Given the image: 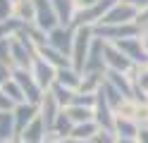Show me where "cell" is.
<instances>
[{
  "label": "cell",
  "mask_w": 148,
  "mask_h": 143,
  "mask_svg": "<svg viewBox=\"0 0 148 143\" xmlns=\"http://www.w3.org/2000/svg\"><path fill=\"white\" fill-rule=\"evenodd\" d=\"M10 55H12V67L31 69L34 60L38 57V48H36L31 43V38L22 31V34H17L14 38H10Z\"/></svg>",
  "instance_id": "6da1fadb"
},
{
  "label": "cell",
  "mask_w": 148,
  "mask_h": 143,
  "mask_svg": "<svg viewBox=\"0 0 148 143\" xmlns=\"http://www.w3.org/2000/svg\"><path fill=\"white\" fill-rule=\"evenodd\" d=\"M93 38H96L93 26H77L74 29V43H72V53H69L74 69H79V72L84 69V62L88 57L91 45H93Z\"/></svg>",
  "instance_id": "7a4b0ae2"
},
{
  "label": "cell",
  "mask_w": 148,
  "mask_h": 143,
  "mask_svg": "<svg viewBox=\"0 0 148 143\" xmlns=\"http://www.w3.org/2000/svg\"><path fill=\"white\" fill-rule=\"evenodd\" d=\"M117 3V0H98L96 5H91L86 10H77V14H74L72 19V26H98L100 22H103V17L108 14V10L112 7Z\"/></svg>",
  "instance_id": "3957f363"
},
{
  "label": "cell",
  "mask_w": 148,
  "mask_h": 143,
  "mask_svg": "<svg viewBox=\"0 0 148 143\" xmlns=\"http://www.w3.org/2000/svg\"><path fill=\"white\" fill-rule=\"evenodd\" d=\"M93 31H96L98 38H103L105 43H117V41H122V38L138 36L141 26L136 22H129V24H98V26H93Z\"/></svg>",
  "instance_id": "277c9868"
},
{
  "label": "cell",
  "mask_w": 148,
  "mask_h": 143,
  "mask_svg": "<svg viewBox=\"0 0 148 143\" xmlns=\"http://www.w3.org/2000/svg\"><path fill=\"white\" fill-rule=\"evenodd\" d=\"M12 79L19 83V88L24 91L26 103H36V105L41 103V98H43V93H45V91L38 86V81L34 79L31 69H24V67H12Z\"/></svg>",
  "instance_id": "5b68a950"
},
{
  "label": "cell",
  "mask_w": 148,
  "mask_h": 143,
  "mask_svg": "<svg viewBox=\"0 0 148 143\" xmlns=\"http://www.w3.org/2000/svg\"><path fill=\"white\" fill-rule=\"evenodd\" d=\"M138 17V10L127 3V0H117V3L108 10V14L103 17L100 24H129V22H136Z\"/></svg>",
  "instance_id": "8992f818"
},
{
  "label": "cell",
  "mask_w": 148,
  "mask_h": 143,
  "mask_svg": "<svg viewBox=\"0 0 148 143\" xmlns=\"http://www.w3.org/2000/svg\"><path fill=\"white\" fill-rule=\"evenodd\" d=\"M72 43H74V26L72 24H58L55 29L48 31V45L58 48L60 53L69 55L72 53Z\"/></svg>",
  "instance_id": "52a82bcc"
},
{
  "label": "cell",
  "mask_w": 148,
  "mask_h": 143,
  "mask_svg": "<svg viewBox=\"0 0 148 143\" xmlns=\"http://www.w3.org/2000/svg\"><path fill=\"white\" fill-rule=\"evenodd\" d=\"M34 5H36V19H34V26H38L41 31L48 34L50 29H55V26L60 24L50 0H34Z\"/></svg>",
  "instance_id": "ba28073f"
},
{
  "label": "cell",
  "mask_w": 148,
  "mask_h": 143,
  "mask_svg": "<svg viewBox=\"0 0 148 143\" xmlns=\"http://www.w3.org/2000/svg\"><path fill=\"white\" fill-rule=\"evenodd\" d=\"M81 72H86V74L108 72V67H105V41L103 38H98V36L93 38V45H91V50H88V57H86Z\"/></svg>",
  "instance_id": "9c48e42d"
},
{
  "label": "cell",
  "mask_w": 148,
  "mask_h": 143,
  "mask_svg": "<svg viewBox=\"0 0 148 143\" xmlns=\"http://www.w3.org/2000/svg\"><path fill=\"white\" fill-rule=\"evenodd\" d=\"M31 74H34V79L38 81V86L43 91H50V86L55 83V79H58V69H55L50 62H45L41 55L36 57L34 64H31Z\"/></svg>",
  "instance_id": "30bf717a"
},
{
  "label": "cell",
  "mask_w": 148,
  "mask_h": 143,
  "mask_svg": "<svg viewBox=\"0 0 148 143\" xmlns=\"http://www.w3.org/2000/svg\"><path fill=\"white\" fill-rule=\"evenodd\" d=\"M93 122L98 124L100 129H112L115 127V110L112 105L105 100L103 93H96V105H93Z\"/></svg>",
  "instance_id": "8fae6325"
},
{
  "label": "cell",
  "mask_w": 148,
  "mask_h": 143,
  "mask_svg": "<svg viewBox=\"0 0 148 143\" xmlns=\"http://www.w3.org/2000/svg\"><path fill=\"white\" fill-rule=\"evenodd\" d=\"M105 67H108V69H115V72L129 74L134 69V62L129 60L115 43H105Z\"/></svg>",
  "instance_id": "7c38bea8"
},
{
  "label": "cell",
  "mask_w": 148,
  "mask_h": 143,
  "mask_svg": "<svg viewBox=\"0 0 148 143\" xmlns=\"http://www.w3.org/2000/svg\"><path fill=\"white\" fill-rule=\"evenodd\" d=\"M115 45H117L134 64H146V62H148V53L143 50L141 41H138V36H134V38H122V41H117Z\"/></svg>",
  "instance_id": "4fadbf2b"
},
{
  "label": "cell",
  "mask_w": 148,
  "mask_h": 143,
  "mask_svg": "<svg viewBox=\"0 0 148 143\" xmlns=\"http://www.w3.org/2000/svg\"><path fill=\"white\" fill-rule=\"evenodd\" d=\"M12 117H14L17 133H22L36 117H38V105H36V103H19V105H14Z\"/></svg>",
  "instance_id": "5bb4252c"
},
{
  "label": "cell",
  "mask_w": 148,
  "mask_h": 143,
  "mask_svg": "<svg viewBox=\"0 0 148 143\" xmlns=\"http://www.w3.org/2000/svg\"><path fill=\"white\" fill-rule=\"evenodd\" d=\"M62 112V107L58 105V100L53 98V93L50 91H45L43 93V98L38 103V117L45 122V127H48V133H50V127L55 124V119H58V114Z\"/></svg>",
  "instance_id": "9a60e30c"
},
{
  "label": "cell",
  "mask_w": 148,
  "mask_h": 143,
  "mask_svg": "<svg viewBox=\"0 0 148 143\" xmlns=\"http://www.w3.org/2000/svg\"><path fill=\"white\" fill-rule=\"evenodd\" d=\"M134 83V98L136 100H146L148 95V62L146 64H134V69L129 72Z\"/></svg>",
  "instance_id": "2e32d148"
},
{
  "label": "cell",
  "mask_w": 148,
  "mask_h": 143,
  "mask_svg": "<svg viewBox=\"0 0 148 143\" xmlns=\"http://www.w3.org/2000/svg\"><path fill=\"white\" fill-rule=\"evenodd\" d=\"M19 136H22L24 143H45L48 141V127H45V122L41 117H36Z\"/></svg>",
  "instance_id": "e0dca14e"
},
{
  "label": "cell",
  "mask_w": 148,
  "mask_h": 143,
  "mask_svg": "<svg viewBox=\"0 0 148 143\" xmlns=\"http://www.w3.org/2000/svg\"><path fill=\"white\" fill-rule=\"evenodd\" d=\"M105 81H110L117 91H122L127 98H134V83H132V76H129V74L108 69V72H105Z\"/></svg>",
  "instance_id": "ac0fdd59"
},
{
  "label": "cell",
  "mask_w": 148,
  "mask_h": 143,
  "mask_svg": "<svg viewBox=\"0 0 148 143\" xmlns=\"http://www.w3.org/2000/svg\"><path fill=\"white\" fill-rule=\"evenodd\" d=\"M38 55L43 57L45 62H50L55 69H62V67H69L72 64V60H69V55H64V53H60L58 48H53V45H41L38 48Z\"/></svg>",
  "instance_id": "d6986e66"
},
{
  "label": "cell",
  "mask_w": 148,
  "mask_h": 143,
  "mask_svg": "<svg viewBox=\"0 0 148 143\" xmlns=\"http://www.w3.org/2000/svg\"><path fill=\"white\" fill-rule=\"evenodd\" d=\"M105 81V72H93V74H86L81 72V83H79V93H88V95H96L100 91V86Z\"/></svg>",
  "instance_id": "ffe728a7"
},
{
  "label": "cell",
  "mask_w": 148,
  "mask_h": 143,
  "mask_svg": "<svg viewBox=\"0 0 148 143\" xmlns=\"http://www.w3.org/2000/svg\"><path fill=\"white\" fill-rule=\"evenodd\" d=\"M112 131L117 133V138H136L138 136V122L129 117H115Z\"/></svg>",
  "instance_id": "44dd1931"
},
{
  "label": "cell",
  "mask_w": 148,
  "mask_h": 143,
  "mask_svg": "<svg viewBox=\"0 0 148 143\" xmlns=\"http://www.w3.org/2000/svg\"><path fill=\"white\" fill-rule=\"evenodd\" d=\"M53 3V10L58 14V22L60 24H72L74 14H77V5L74 0H50Z\"/></svg>",
  "instance_id": "7402d4cb"
},
{
  "label": "cell",
  "mask_w": 148,
  "mask_h": 143,
  "mask_svg": "<svg viewBox=\"0 0 148 143\" xmlns=\"http://www.w3.org/2000/svg\"><path fill=\"white\" fill-rule=\"evenodd\" d=\"M72 131H74V122L64 114V110L58 114V119H55V124L50 127V133H48V138H64V136H72Z\"/></svg>",
  "instance_id": "603a6c76"
},
{
  "label": "cell",
  "mask_w": 148,
  "mask_h": 143,
  "mask_svg": "<svg viewBox=\"0 0 148 143\" xmlns=\"http://www.w3.org/2000/svg\"><path fill=\"white\" fill-rule=\"evenodd\" d=\"M55 83H60V86H67V88L72 91H77L79 88V83H81V72L79 69H74V67H62V69H58V79H55Z\"/></svg>",
  "instance_id": "cb8c5ba5"
},
{
  "label": "cell",
  "mask_w": 148,
  "mask_h": 143,
  "mask_svg": "<svg viewBox=\"0 0 148 143\" xmlns=\"http://www.w3.org/2000/svg\"><path fill=\"white\" fill-rule=\"evenodd\" d=\"M64 114L74 122V124H84V122H93V107L88 105H67Z\"/></svg>",
  "instance_id": "d4e9b609"
},
{
  "label": "cell",
  "mask_w": 148,
  "mask_h": 143,
  "mask_svg": "<svg viewBox=\"0 0 148 143\" xmlns=\"http://www.w3.org/2000/svg\"><path fill=\"white\" fill-rule=\"evenodd\" d=\"M14 17L24 24H34V19H36L34 0H14Z\"/></svg>",
  "instance_id": "484cf974"
},
{
  "label": "cell",
  "mask_w": 148,
  "mask_h": 143,
  "mask_svg": "<svg viewBox=\"0 0 148 143\" xmlns=\"http://www.w3.org/2000/svg\"><path fill=\"white\" fill-rule=\"evenodd\" d=\"M24 22H19L17 17H10V19H0V38H14L17 34L24 31Z\"/></svg>",
  "instance_id": "4316f807"
},
{
  "label": "cell",
  "mask_w": 148,
  "mask_h": 143,
  "mask_svg": "<svg viewBox=\"0 0 148 143\" xmlns=\"http://www.w3.org/2000/svg\"><path fill=\"white\" fill-rule=\"evenodd\" d=\"M12 136H17V127H14L12 112H0V141L7 143Z\"/></svg>",
  "instance_id": "83f0119b"
},
{
  "label": "cell",
  "mask_w": 148,
  "mask_h": 143,
  "mask_svg": "<svg viewBox=\"0 0 148 143\" xmlns=\"http://www.w3.org/2000/svg\"><path fill=\"white\" fill-rule=\"evenodd\" d=\"M50 93H53V98L58 100V105L64 110L67 105H72V100H74V93H77V91L67 88V86H60V83H53V86H50Z\"/></svg>",
  "instance_id": "f1b7e54d"
},
{
  "label": "cell",
  "mask_w": 148,
  "mask_h": 143,
  "mask_svg": "<svg viewBox=\"0 0 148 143\" xmlns=\"http://www.w3.org/2000/svg\"><path fill=\"white\" fill-rule=\"evenodd\" d=\"M138 103H141V100H136V98H124V100L115 107V117H129V119H136Z\"/></svg>",
  "instance_id": "f546056e"
},
{
  "label": "cell",
  "mask_w": 148,
  "mask_h": 143,
  "mask_svg": "<svg viewBox=\"0 0 148 143\" xmlns=\"http://www.w3.org/2000/svg\"><path fill=\"white\" fill-rule=\"evenodd\" d=\"M98 129H100V127H98L96 122H84V124H74V131H72V136L77 138V141H81V143H84V141H88L91 136H93V133H96Z\"/></svg>",
  "instance_id": "4dcf8cb0"
},
{
  "label": "cell",
  "mask_w": 148,
  "mask_h": 143,
  "mask_svg": "<svg viewBox=\"0 0 148 143\" xmlns=\"http://www.w3.org/2000/svg\"><path fill=\"white\" fill-rule=\"evenodd\" d=\"M3 91H5V95L10 98L14 105H19V103H26V98H24V91L19 88V83H17L14 79H10L5 86H3Z\"/></svg>",
  "instance_id": "1f68e13d"
},
{
  "label": "cell",
  "mask_w": 148,
  "mask_h": 143,
  "mask_svg": "<svg viewBox=\"0 0 148 143\" xmlns=\"http://www.w3.org/2000/svg\"><path fill=\"white\" fill-rule=\"evenodd\" d=\"M119 138H117V133L112 131V129H98L93 136L88 138V143H117Z\"/></svg>",
  "instance_id": "d6a6232c"
},
{
  "label": "cell",
  "mask_w": 148,
  "mask_h": 143,
  "mask_svg": "<svg viewBox=\"0 0 148 143\" xmlns=\"http://www.w3.org/2000/svg\"><path fill=\"white\" fill-rule=\"evenodd\" d=\"M136 122H138V129H148V100H141V103H138Z\"/></svg>",
  "instance_id": "836d02e7"
},
{
  "label": "cell",
  "mask_w": 148,
  "mask_h": 143,
  "mask_svg": "<svg viewBox=\"0 0 148 143\" xmlns=\"http://www.w3.org/2000/svg\"><path fill=\"white\" fill-rule=\"evenodd\" d=\"M0 62L12 64V55H10V38H0Z\"/></svg>",
  "instance_id": "e575fe53"
},
{
  "label": "cell",
  "mask_w": 148,
  "mask_h": 143,
  "mask_svg": "<svg viewBox=\"0 0 148 143\" xmlns=\"http://www.w3.org/2000/svg\"><path fill=\"white\" fill-rule=\"evenodd\" d=\"M14 17V0H0V19Z\"/></svg>",
  "instance_id": "d590c367"
},
{
  "label": "cell",
  "mask_w": 148,
  "mask_h": 143,
  "mask_svg": "<svg viewBox=\"0 0 148 143\" xmlns=\"http://www.w3.org/2000/svg\"><path fill=\"white\" fill-rule=\"evenodd\" d=\"M12 79V64H5V62H0V88Z\"/></svg>",
  "instance_id": "8d00e7d4"
},
{
  "label": "cell",
  "mask_w": 148,
  "mask_h": 143,
  "mask_svg": "<svg viewBox=\"0 0 148 143\" xmlns=\"http://www.w3.org/2000/svg\"><path fill=\"white\" fill-rule=\"evenodd\" d=\"M14 110V103L5 95V91L0 88V112H12Z\"/></svg>",
  "instance_id": "74e56055"
},
{
  "label": "cell",
  "mask_w": 148,
  "mask_h": 143,
  "mask_svg": "<svg viewBox=\"0 0 148 143\" xmlns=\"http://www.w3.org/2000/svg\"><path fill=\"white\" fill-rule=\"evenodd\" d=\"M136 24L138 26H148V7H143V10H138V17H136Z\"/></svg>",
  "instance_id": "f35d334b"
},
{
  "label": "cell",
  "mask_w": 148,
  "mask_h": 143,
  "mask_svg": "<svg viewBox=\"0 0 148 143\" xmlns=\"http://www.w3.org/2000/svg\"><path fill=\"white\" fill-rule=\"evenodd\" d=\"M138 41H141V45H143V50L148 53V26H143L141 31H138Z\"/></svg>",
  "instance_id": "ab89813d"
},
{
  "label": "cell",
  "mask_w": 148,
  "mask_h": 143,
  "mask_svg": "<svg viewBox=\"0 0 148 143\" xmlns=\"http://www.w3.org/2000/svg\"><path fill=\"white\" fill-rule=\"evenodd\" d=\"M98 0H74V5H77V10H86L91 5H96Z\"/></svg>",
  "instance_id": "60d3db41"
},
{
  "label": "cell",
  "mask_w": 148,
  "mask_h": 143,
  "mask_svg": "<svg viewBox=\"0 0 148 143\" xmlns=\"http://www.w3.org/2000/svg\"><path fill=\"white\" fill-rule=\"evenodd\" d=\"M53 143H81V141H77L74 136H64V138H50Z\"/></svg>",
  "instance_id": "b9f144b4"
},
{
  "label": "cell",
  "mask_w": 148,
  "mask_h": 143,
  "mask_svg": "<svg viewBox=\"0 0 148 143\" xmlns=\"http://www.w3.org/2000/svg\"><path fill=\"white\" fill-rule=\"evenodd\" d=\"M136 141H138V143H148V129H138Z\"/></svg>",
  "instance_id": "7bdbcfd3"
},
{
  "label": "cell",
  "mask_w": 148,
  "mask_h": 143,
  "mask_svg": "<svg viewBox=\"0 0 148 143\" xmlns=\"http://www.w3.org/2000/svg\"><path fill=\"white\" fill-rule=\"evenodd\" d=\"M127 3H132L136 10H143V7H148V0H127Z\"/></svg>",
  "instance_id": "ee69618b"
},
{
  "label": "cell",
  "mask_w": 148,
  "mask_h": 143,
  "mask_svg": "<svg viewBox=\"0 0 148 143\" xmlns=\"http://www.w3.org/2000/svg\"><path fill=\"white\" fill-rule=\"evenodd\" d=\"M7 143H24V141H22V136H19V133H17V136H12Z\"/></svg>",
  "instance_id": "f6af8a7d"
},
{
  "label": "cell",
  "mask_w": 148,
  "mask_h": 143,
  "mask_svg": "<svg viewBox=\"0 0 148 143\" xmlns=\"http://www.w3.org/2000/svg\"><path fill=\"white\" fill-rule=\"evenodd\" d=\"M117 143H138V141H136V138H119Z\"/></svg>",
  "instance_id": "bcb514c9"
},
{
  "label": "cell",
  "mask_w": 148,
  "mask_h": 143,
  "mask_svg": "<svg viewBox=\"0 0 148 143\" xmlns=\"http://www.w3.org/2000/svg\"><path fill=\"white\" fill-rule=\"evenodd\" d=\"M146 100H148V95H146Z\"/></svg>",
  "instance_id": "7dc6e473"
},
{
  "label": "cell",
  "mask_w": 148,
  "mask_h": 143,
  "mask_svg": "<svg viewBox=\"0 0 148 143\" xmlns=\"http://www.w3.org/2000/svg\"><path fill=\"white\" fill-rule=\"evenodd\" d=\"M0 143H3V141H0Z\"/></svg>",
  "instance_id": "c3c4849f"
}]
</instances>
